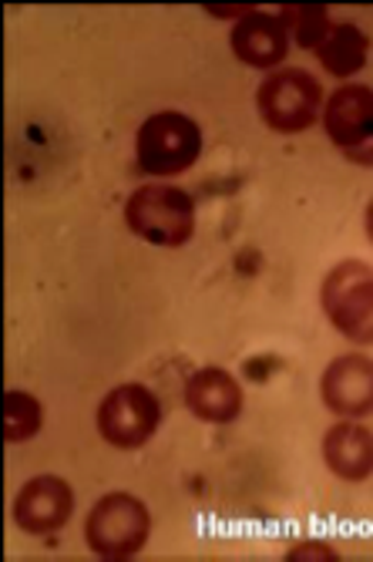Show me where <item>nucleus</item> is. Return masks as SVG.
<instances>
[{
  "instance_id": "nucleus-1",
  "label": "nucleus",
  "mask_w": 373,
  "mask_h": 562,
  "mask_svg": "<svg viewBox=\"0 0 373 562\" xmlns=\"http://www.w3.org/2000/svg\"><path fill=\"white\" fill-rule=\"evenodd\" d=\"M125 226L148 246L179 249L192 243L199 213L195 199L176 182H145L125 199Z\"/></svg>"
},
{
  "instance_id": "nucleus-2",
  "label": "nucleus",
  "mask_w": 373,
  "mask_h": 562,
  "mask_svg": "<svg viewBox=\"0 0 373 562\" xmlns=\"http://www.w3.org/2000/svg\"><path fill=\"white\" fill-rule=\"evenodd\" d=\"M202 156V128L185 112H155L135 132V166L142 176L166 182L185 176Z\"/></svg>"
},
{
  "instance_id": "nucleus-3",
  "label": "nucleus",
  "mask_w": 373,
  "mask_h": 562,
  "mask_svg": "<svg viewBox=\"0 0 373 562\" xmlns=\"http://www.w3.org/2000/svg\"><path fill=\"white\" fill-rule=\"evenodd\" d=\"M151 539V513L132 492H104L84 516V542L94 559L128 562L138 559Z\"/></svg>"
},
{
  "instance_id": "nucleus-4",
  "label": "nucleus",
  "mask_w": 373,
  "mask_h": 562,
  "mask_svg": "<svg viewBox=\"0 0 373 562\" xmlns=\"http://www.w3.org/2000/svg\"><path fill=\"white\" fill-rule=\"evenodd\" d=\"M327 91L306 68H276L256 88V112L262 125L276 135L309 132L324 115Z\"/></svg>"
},
{
  "instance_id": "nucleus-5",
  "label": "nucleus",
  "mask_w": 373,
  "mask_h": 562,
  "mask_svg": "<svg viewBox=\"0 0 373 562\" xmlns=\"http://www.w3.org/2000/svg\"><path fill=\"white\" fill-rule=\"evenodd\" d=\"M162 418H166L162 401H158V394L142 381L115 384L101 397L98 412H94L101 441L118 451L145 448L158 435V428H162Z\"/></svg>"
},
{
  "instance_id": "nucleus-6",
  "label": "nucleus",
  "mask_w": 373,
  "mask_h": 562,
  "mask_svg": "<svg viewBox=\"0 0 373 562\" xmlns=\"http://www.w3.org/2000/svg\"><path fill=\"white\" fill-rule=\"evenodd\" d=\"M319 306L337 334L350 344L373 347V267L340 260L319 283Z\"/></svg>"
},
{
  "instance_id": "nucleus-7",
  "label": "nucleus",
  "mask_w": 373,
  "mask_h": 562,
  "mask_svg": "<svg viewBox=\"0 0 373 562\" xmlns=\"http://www.w3.org/2000/svg\"><path fill=\"white\" fill-rule=\"evenodd\" d=\"M330 145L360 169H373V88L347 81L334 88L319 115Z\"/></svg>"
},
{
  "instance_id": "nucleus-8",
  "label": "nucleus",
  "mask_w": 373,
  "mask_h": 562,
  "mask_svg": "<svg viewBox=\"0 0 373 562\" xmlns=\"http://www.w3.org/2000/svg\"><path fill=\"white\" fill-rule=\"evenodd\" d=\"M319 401L347 422H363L373 415V357L340 353L319 374Z\"/></svg>"
},
{
  "instance_id": "nucleus-9",
  "label": "nucleus",
  "mask_w": 373,
  "mask_h": 562,
  "mask_svg": "<svg viewBox=\"0 0 373 562\" xmlns=\"http://www.w3.org/2000/svg\"><path fill=\"white\" fill-rule=\"evenodd\" d=\"M75 516V488L61 475H34L14 495V526L27 536H55Z\"/></svg>"
},
{
  "instance_id": "nucleus-10",
  "label": "nucleus",
  "mask_w": 373,
  "mask_h": 562,
  "mask_svg": "<svg viewBox=\"0 0 373 562\" xmlns=\"http://www.w3.org/2000/svg\"><path fill=\"white\" fill-rule=\"evenodd\" d=\"M182 404H185V412L202 425H233V422H239L242 407H246V391L236 374L208 364V368H199L185 381Z\"/></svg>"
},
{
  "instance_id": "nucleus-11",
  "label": "nucleus",
  "mask_w": 373,
  "mask_h": 562,
  "mask_svg": "<svg viewBox=\"0 0 373 562\" xmlns=\"http://www.w3.org/2000/svg\"><path fill=\"white\" fill-rule=\"evenodd\" d=\"M290 34L280 21V14H265V11H249L246 18H239L229 31V47L239 65L256 68V71H276L283 68L286 55H290Z\"/></svg>"
},
{
  "instance_id": "nucleus-12",
  "label": "nucleus",
  "mask_w": 373,
  "mask_h": 562,
  "mask_svg": "<svg viewBox=\"0 0 373 562\" xmlns=\"http://www.w3.org/2000/svg\"><path fill=\"white\" fill-rule=\"evenodd\" d=\"M324 465L340 482H366L373 475V431L347 418L330 425L324 435Z\"/></svg>"
},
{
  "instance_id": "nucleus-13",
  "label": "nucleus",
  "mask_w": 373,
  "mask_h": 562,
  "mask_svg": "<svg viewBox=\"0 0 373 562\" xmlns=\"http://www.w3.org/2000/svg\"><path fill=\"white\" fill-rule=\"evenodd\" d=\"M313 58L330 78L347 85V78L363 71L366 61H370V34L363 27H357L353 21L334 24L327 41L313 50Z\"/></svg>"
},
{
  "instance_id": "nucleus-14",
  "label": "nucleus",
  "mask_w": 373,
  "mask_h": 562,
  "mask_svg": "<svg viewBox=\"0 0 373 562\" xmlns=\"http://www.w3.org/2000/svg\"><path fill=\"white\" fill-rule=\"evenodd\" d=\"M44 428V404L21 387L4 391V441L8 445H24L37 438Z\"/></svg>"
},
{
  "instance_id": "nucleus-15",
  "label": "nucleus",
  "mask_w": 373,
  "mask_h": 562,
  "mask_svg": "<svg viewBox=\"0 0 373 562\" xmlns=\"http://www.w3.org/2000/svg\"><path fill=\"white\" fill-rule=\"evenodd\" d=\"M280 21H283L290 41L303 50H316L334 27L330 8H324V4H286V8H280Z\"/></svg>"
},
{
  "instance_id": "nucleus-16",
  "label": "nucleus",
  "mask_w": 373,
  "mask_h": 562,
  "mask_svg": "<svg viewBox=\"0 0 373 562\" xmlns=\"http://www.w3.org/2000/svg\"><path fill=\"white\" fill-rule=\"evenodd\" d=\"M286 559L296 562V559H340V552L330 546V542H319V539H306V542H296L286 549Z\"/></svg>"
},
{
  "instance_id": "nucleus-17",
  "label": "nucleus",
  "mask_w": 373,
  "mask_h": 562,
  "mask_svg": "<svg viewBox=\"0 0 373 562\" xmlns=\"http://www.w3.org/2000/svg\"><path fill=\"white\" fill-rule=\"evenodd\" d=\"M363 233H366V239L373 246V199L366 202V213H363Z\"/></svg>"
}]
</instances>
